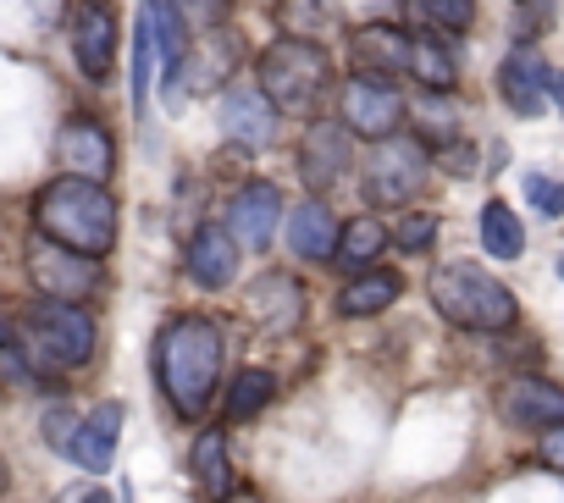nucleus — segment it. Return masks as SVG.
Returning <instances> with one entry per match:
<instances>
[{
  "mask_svg": "<svg viewBox=\"0 0 564 503\" xmlns=\"http://www.w3.org/2000/svg\"><path fill=\"white\" fill-rule=\"evenodd\" d=\"M227 232L238 238V249H254V255H265V249L276 243V232H282V194H276V183H243L238 194H232V205H227Z\"/></svg>",
  "mask_w": 564,
  "mask_h": 503,
  "instance_id": "9b49d317",
  "label": "nucleus"
},
{
  "mask_svg": "<svg viewBox=\"0 0 564 503\" xmlns=\"http://www.w3.org/2000/svg\"><path fill=\"white\" fill-rule=\"evenodd\" d=\"M476 232H481V249H487L492 261H520V255H525V227H520V216H514L503 199H487V205H481Z\"/></svg>",
  "mask_w": 564,
  "mask_h": 503,
  "instance_id": "b1692460",
  "label": "nucleus"
},
{
  "mask_svg": "<svg viewBox=\"0 0 564 503\" xmlns=\"http://www.w3.org/2000/svg\"><path fill=\"white\" fill-rule=\"evenodd\" d=\"M183 272H188L199 288H210V294L232 288V277H238V238L227 232V221H221V227L205 221V227L188 238V249H183Z\"/></svg>",
  "mask_w": 564,
  "mask_h": 503,
  "instance_id": "f3484780",
  "label": "nucleus"
},
{
  "mask_svg": "<svg viewBox=\"0 0 564 503\" xmlns=\"http://www.w3.org/2000/svg\"><path fill=\"white\" fill-rule=\"evenodd\" d=\"M399 294H404V277H399V272H382V266H371V272H355V277L344 283V294H338V316H349V321L382 316V310H388Z\"/></svg>",
  "mask_w": 564,
  "mask_h": 503,
  "instance_id": "412c9836",
  "label": "nucleus"
},
{
  "mask_svg": "<svg viewBox=\"0 0 564 503\" xmlns=\"http://www.w3.org/2000/svg\"><path fill=\"white\" fill-rule=\"evenodd\" d=\"M415 7L437 34H465L476 23V0H415Z\"/></svg>",
  "mask_w": 564,
  "mask_h": 503,
  "instance_id": "c756f323",
  "label": "nucleus"
},
{
  "mask_svg": "<svg viewBox=\"0 0 564 503\" xmlns=\"http://www.w3.org/2000/svg\"><path fill=\"white\" fill-rule=\"evenodd\" d=\"M393 243L404 249V255H426V249L437 243V216H432V210H410V216L393 227Z\"/></svg>",
  "mask_w": 564,
  "mask_h": 503,
  "instance_id": "7c9ffc66",
  "label": "nucleus"
},
{
  "mask_svg": "<svg viewBox=\"0 0 564 503\" xmlns=\"http://www.w3.org/2000/svg\"><path fill=\"white\" fill-rule=\"evenodd\" d=\"M177 7H183V18H188V29H216L221 18H227V7H232V0H177Z\"/></svg>",
  "mask_w": 564,
  "mask_h": 503,
  "instance_id": "72a5a7b5",
  "label": "nucleus"
},
{
  "mask_svg": "<svg viewBox=\"0 0 564 503\" xmlns=\"http://www.w3.org/2000/svg\"><path fill=\"white\" fill-rule=\"evenodd\" d=\"M338 117H344L360 139H388V133H399V122L410 117V106H404V95H399L393 78H382V73H355V78L338 89Z\"/></svg>",
  "mask_w": 564,
  "mask_h": 503,
  "instance_id": "6e6552de",
  "label": "nucleus"
},
{
  "mask_svg": "<svg viewBox=\"0 0 564 503\" xmlns=\"http://www.w3.org/2000/svg\"><path fill=\"white\" fill-rule=\"evenodd\" d=\"M67 503H111V492H106V486H73Z\"/></svg>",
  "mask_w": 564,
  "mask_h": 503,
  "instance_id": "e433bc0d",
  "label": "nucleus"
},
{
  "mask_svg": "<svg viewBox=\"0 0 564 503\" xmlns=\"http://www.w3.org/2000/svg\"><path fill=\"white\" fill-rule=\"evenodd\" d=\"M410 122H415V139L426 144H459V111L448 106V95L421 89V100L410 106Z\"/></svg>",
  "mask_w": 564,
  "mask_h": 503,
  "instance_id": "bb28decb",
  "label": "nucleus"
},
{
  "mask_svg": "<svg viewBox=\"0 0 564 503\" xmlns=\"http://www.w3.org/2000/svg\"><path fill=\"white\" fill-rule=\"evenodd\" d=\"M276 23H282V34H294V40H327V34H338L344 29V7L338 0H282L276 7Z\"/></svg>",
  "mask_w": 564,
  "mask_h": 503,
  "instance_id": "5701e85b",
  "label": "nucleus"
},
{
  "mask_svg": "<svg viewBox=\"0 0 564 503\" xmlns=\"http://www.w3.org/2000/svg\"><path fill=\"white\" fill-rule=\"evenodd\" d=\"M188 470H194V481L205 486L210 503H221V497L238 486V481H232V459H227V437H221L216 426L194 437V448H188Z\"/></svg>",
  "mask_w": 564,
  "mask_h": 503,
  "instance_id": "4be33fe9",
  "label": "nucleus"
},
{
  "mask_svg": "<svg viewBox=\"0 0 564 503\" xmlns=\"http://www.w3.org/2000/svg\"><path fill=\"white\" fill-rule=\"evenodd\" d=\"M410 78H415L421 89H432V95H448V89L459 84V62H454V51H448L437 34H426V40H415Z\"/></svg>",
  "mask_w": 564,
  "mask_h": 503,
  "instance_id": "a878e982",
  "label": "nucleus"
},
{
  "mask_svg": "<svg viewBox=\"0 0 564 503\" xmlns=\"http://www.w3.org/2000/svg\"><path fill=\"white\" fill-rule=\"evenodd\" d=\"M432 183V144L415 139V133H388L371 144L366 166H360V188L371 205L393 210V205H410L421 188Z\"/></svg>",
  "mask_w": 564,
  "mask_h": 503,
  "instance_id": "423d86ee",
  "label": "nucleus"
},
{
  "mask_svg": "<svg viewBox=\"0 0 564 503\" xmlns=\"http://www.w3.org/2000/svg\"><path fill=\"white\" fill-rule=\"evenodd\" d=\"M271 393H276V376L271 371H260V365L238 371L232 387H227V420H254L271 404Z\"/></svg>",
  "mask_w": 564,
  "mask_h": 503,
  "instance_id": "cd10ccee",
  "label": "nucleus"
},
{
  "mask_svg": "<svg viewBox=\"0 0 564 503\" xmlns=\"http://www.w3.org/2000/svg\"><path fill=\"white\" fill-rule=\"evenodd\" d=\"M221 365H227V332H221L216 316H172L161 327V338H155V376H161L166 404L183 420H199L210 409Z\"/></svg>",
  "mask_w": 564,
  "mask_h": 503,
  "instance_id": "f257e3e1",
  "label": "nucleus"
},
{
  "mask_svg": "<svg viewBox=\"0 0 564 503\" xmlns=\"http://www.w3.org/2000/svg\"><path fill=\"white\" fill-rule=\"evenodd\" d=\"M34 232L67 243V249H84V255H111L117 249V199L106 183H89V177H56L40 188L34 199Z\"/></svg>",
  "mask_w": 564,
  "mask_h": 503,
  "instance_id": "f03ea898",
  "label": "nucleus"
},
{
  "mask_svg": "<svg viewBox=\"0 0 564 503\" xmlns=\"http://www.w3.org/2000/svg\"><path fill=\"white\" fill-rule=\"evenodd\" d=\"M393 243V232L377 221V216H355V221H344V238H338V266L344 272H371V261L382 255V249Z\"/></svg>",
  "mask_w": 564,
  "mask_h": 503,
  "instance_id": "393cba45",
  "label": "nucleus"
},
{
  "mask_svg": "<svg viewBox=\"0 0 564 503\" xmlns=\"http://www.w3.org/2000/svg\"><path fill=\"white\" fill-rule=\"evenodd\" d=\"M547 62L531 51V45H514L509 56H503V67H498V95L509 100V111L514 117H542L547 111Z\"/></svg>",
  "mask_w": 564,
  "mask_h": 503,
  "instance_id": "a211bd4d",
  "label": "nucleus"
},
{
  "mask_svg": "<svg viewBox=\"0 0 564 503\" xmlns=\"http://www.w3.org/2000/svg\"><path fill=\"white\" fill-rule=\"evenodd\" d=\"M349 56L360 62V73H382V78H399L410 73V56H415V34L393 29V23H366L349 34Z\"/></svg>",
  "mask_w": 564,
  "mask_h": 503,
  "instance_id": "6ab92c4d",
  "label": "nucleus"
},
{
  "mask_svg": "<svg viewBox=\"0 0 564 503\" xmlns=\"http://www.w3.org/2000/svg\"><path fill=\"white\" fill-rule=\"evenodd\" d=\"M525 199L542 216H564V183H553L547 172H525Z\"/></svg>",
  "mask_w": 564,
  "mask_h": 503,
  "instance_id": "2f4dec72",
  "label": "nucleus"
},
{
  "mask_svg": "<svg viewBox=\"0 0 564 503\" xmlns=\"http://www.w3.org/2000/svg\"><path fill=\"white\" fill-rule=\"evenodd\" d=\"M78 420H84V415H73L67 404H56V409L45 415V442H51L56 453H67V448H73V437H78Z\"/></svg>",
  "mask_w": 564,
  "mask_h": 503,
  "instance_id": "473e14b6",
  "label": "nucleus"
},
{
  "mask_svg": "<svg viewBox=\"0 0 564 503\" xmlns=\"http://www.w3.org/2000/svg\"><path fill=\"white\" fill-rule=\"evenodd\" d=\"M282 238H289L294 261H311V266H322V261H333V255H338L344 221L333 216V205H327L322 194H311V199H300V205L289 210V221H282Z\"/></svg>",
  "mask_w": 564,
  "mask_h": 503,
  "instance_id": "dca6fc26",
  "label": "nucleus"
},
{
  "mask_svg": "<svg viewBox=\"0 0 564 503\" xmlns=\"http://www.w3.org/2000/svg\"><path fill=\"white\" fill-rule=\"evenodd\" d=\"M432 305L448 327H465V332H509L520 321L514 294L470 261H448L432 272Z\"/></svg>",
  "mask_w": 564,
  "mask_h": 503,
  "instance_id": "39448f33",
  "label": "nucleus"
},
{
  "mask_svg": "<svg viewBox=\"0 0 564 503\" xmlns=\"http://www.w3.org/2000/svg\"><path fill=\"white\" fill-rule=\"evenodd\" d=\"M0 492H7V459H0Z\"/></svg>",
  "mask_w": 564,
  "mask_h": 503,
  "instance_id": "ea45409f",
  "label": "nucleus"
},
{
  "mask_svg": "<svg viewBox=\"0 0 564 503\" xmlns=\"http://www.w3.org/2000/svg\"><path fill=\"white\" fill-rule=\"evenodd\" d=\"M547 106L564 111V73H547Z\"/></svg>",
  "mask_w": 564,
  "mask_h": 503,
  "instance_id": "4c0bfd02",
  "label": "nucleus"
},
{
  "mask_svg": "<svg viewBox=\"0 0 564 503\" xmlns=\"http://www.w3.org/2000/svg\"><path fill=\"white\" fill-rule=\"evenodd\" d=\"M221 503H265V497H260V492H249V486H232Z\"/></svg>",
  "mask_w": 564,
  "mask_h": 503,
  "instance_id": "58836bf2",
  "label": "nucleus"
},
{
  "mask_svg": "<svg viewBox=\"0 0 564 503\" xmlns=\"http://www.w3.org/2000/svg\"><path fill=\"white\" fill-rule=\"evenodd\" d=\"M18 349L34 376H67L95 360V316L67 299H40L18 321Z\"/></svg>",
  "mask_w": 564,
  "mask_h": 503,
  "instance_id": "20e7f679",
  "label": "nucleus"
},
{
  "mask_svg": "<svg viewBox=\"0 0 564 503\" xmlns=\"http://www.w3.org/2000/svg\"><path fill=\"white\" fill-rule=\"evenodd\" d=\"M73 62L89 84H106L117 67V18L106 0H78L73 7Z\"/></svg>",
  "mask_w": 564,
  "mask_h": 503,
  "instance_id": "ddd939ff",
  "label": "nucleus"
},
{
  "mask_svg": "<svg viewBox=\"0 0 564 503\" xmlns=\"http://www.w3.org/2000/svg\"><path fill=\"white\" fill-rule=\"evenodd\" d=\"M498 409H503V420H509V426L553 431V426H564V387H558V382H547V376L520 371V376H509V382L498 387Z\"/></svg>",
  "mask_w": 564,
  "mask_h": 503,
  "instance_id": "2eb2a0df",
  "label": "nucleus"
},
{
  "mask_svg": "<svg viewBox=\"0 0 564 503\" xmlns=\"http://www.w3.org/2000/svg\"><path fill=\"white\" fill-rule=\"evenodd\" d=\"M558 277H564V255H558Z\"/></svg>",
  "mask_w": 564,
  "mask_h": 503,
  "instance_id": "a19ab883",
  "label": "nucleus"
},
{
  "mask_svg": "<svg viewBox=\"0 0 564 503\" xmlns=\"http://www.w3.org/2000/svg\"><path fill=\"white\" fill-rule=\"evenodd\" d=\"M349 122L338 117H311L305 122V139H300V177L316 188V194H327V188H338L344 177H349V166H355V144H349Z\"/></svg>",
  "mask_w": 564,
  "mask_h": 503,
  "instance_id": "1a4fd4ad",
  "label": "nucleus"
},
{
  "mask_svg": "<svg viewBox=\"0 0 564 503\" xmlns=\"http://www.w3.org/2000/svg\"><path fill=\"white\" fill-rule=\"evenodd\" d=\"M29 277H34L40 299H67V305L95 299L100 283H106L95 255H84V249H67V243H56V238H45V232L29 238Z\"/></svg>",
  "mask_w": 564,
  "mask_h": 503,
  "instance_id": "0eeeda50",
  "label": "nucleus"
},
{
  "mask_svg": "<svg viewBox=\"0 0 564 503\" xmlns=\"http://www.w3.org/2000/svg\"><path fill=\"white\" fill-rule=\"evenodd\" d=\"M536 453H542V464H547V470H558V475H564V426H553V431H542V442H536Z\"/></svg>",
  "mask_w": 564,
  "mask_h": 503,
  "instance_id": "f704fd0d",
  "label": "nucleus"
},
{
  "mask_svg": "<svg viewBox=\"0 0 564 503\" xmlns=\"http://www.w3.org/2000/svg\"><path fill=\"white\" fill-rule=\"evenodd\" d=\"M117 431H122V404H117V398H106V404H95V409L78 420V437H73L67 459H73V464H84L89 475H106V470H111V459H117Z\"/></svg>",
  "mask_w": 564,
  "mask_h": 503,
  "instance_id": "aec40b11",
  "label": "nucleus"
},
{
  "mask_svg": "<svg viewBox=\"0 0 564 503\" xmlns=\"http://www.w3.org/2000/svg\"><path fill=\"white\" fill-rule=\"evenodd\" d=\"M243 310L265 338H289L305 321V288L294 272H260L243 294Z\"/></svg>",
  "mask_w": 564,
  "mask_h": 503,
  "instance_id": "9d476101",
  "label": "nucleus"
},
{
  "mask_svg": "<svg viewBox=\"0 0 564 503\" xmlns=\"http://www.w3.org/2000/svg\"><path fill=\"white\" fill-rule=\"evenodd\" d=\"M56 161L67 177H89V183H106L117 172V144L106 133V122L95 117H67L56 128Z\"/></svg>",
  "mask_w": 564,
  "mask_h": 503,
  "instance_id": "f8f14e48",
  "label": "nucleus"
},
{
  "mask_svg": "<svg viewBox=\"0 0 564 503\" xmlns=\"http://www.w3.org/2000/svg\"><path fill=\"white\" fill-rule=\"evenodd\" d=\"M150 56H155V29H150V12H139V23H133V51H128V67H133V111H144V100H150Z\"/></svg>",
  "mask_w": 564,
  "mask_h": 503,
  "instance_id": "c85d7f7f",
  "label": "nucleus"
},
{
  "mask_svg": "<svg viewBox=\"0 0 564 503\" xmlns=\"http://www.w3.org/2000/svg\"><path fill=\"white\" fill-rule=\"evenodd\" d=\"M7 349H18V316L0 305V354H7Z\"/></svg>",
  "mask_w": 564,
  "mask_h": 503,
  "instance_id": "c9c22d12",
  "label": "nucleus"
},
{
  "mask_svg": "<svg viewBox=\"0 0 564 503\" xmlns=\"http://www.w3.org/2000/svg\"><path fill=\"white\" fill-rule=\"evenodd\" d=\"M276 122H282V111L271 106V95L260 84H227L221 89V133L238 150H265L276 139Z\"/></svg>",
  "mask_w": 564,
  "mask_h": 503,
  "instance_id": "4468645a",
  "label": "nucleus"
},
{
  "mask_svg": "<svg viewBox=\"0 0 564 503\" xmlns=\"http://www.w3.org/2000/svg\"><path fill=\"white\" fill-rule=\"evenodd\" d=\"M254 84L271 95V106H276L282 117L311 122V117L322 111V100L333 95V56H327L316 40H294V34H282L276 45H265V51H260Z\"/></svg>",
  "mask_w": 564,
  "mask_h": 503,
  "instance_id": "7ed1b4c3",
  "label": "nucleus"
}]
</instances>
